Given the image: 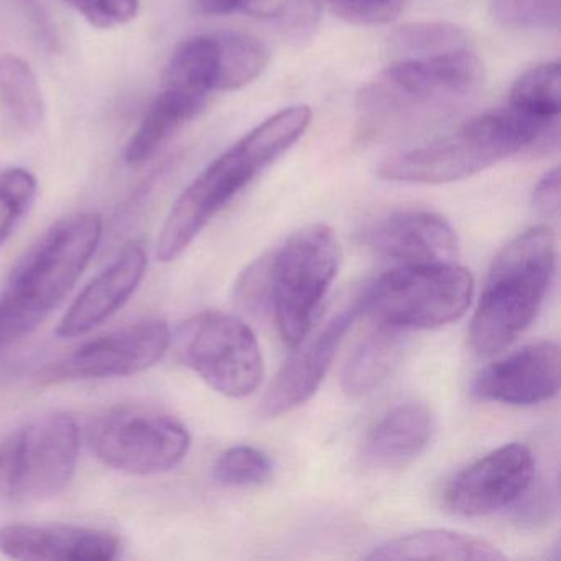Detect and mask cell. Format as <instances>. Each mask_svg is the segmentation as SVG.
<instances>
[{
	"label": "cell",
	"instance_id": "836d02e7",
	"mask_svg": "<svg viewBox=\"0 0 561 561\" xmlns=\"http://www.w3.org/2000/svg\"><path fill=\"white\" fill-rule=\"evenodd\" d=\"M331 11L356 25H383L402 11L405 0H327Z\"/></svg>",
	"mask_w": 561,
	"mask_h": 561
},
{
	"label": "cell",
	"instance_id": "f546056e",
	"mask_svg": "<svg viewBox=\"0 0 561 561\" xmlns=\"http://www.w3.org/2000/svg\"><path fill=\"white\" fill-rule=\"evenodd\" d=\"M37 192V179L28 170L14 167L0 172V248L31 211Z\"/></svg>",
	"mask_w": 561,
	"mask_h": 561
},
{
	"label": "cell",
	"instance_id": "d4e9b609",
	"mask_svg": "<svg viewBox=\"0 0 561 561\" xmlns=\"http://www.w3.org/2000/svg\"><path fill=\"white\" fill-rule=\"evenodd\" d=\"M216 91H236L252 83L267 67L268 51L257 38L238 32L215 35Z\"/></svg>",
	"mask_w": 561,
	"mask_h": 561
},
{
	"label": "cell",
	"instance_id": "7c38bea8",
	"mask_svg": "<svg viewBox=\"0 0 561 561\" xmlns=\"http://www.w3.org/2000/svg\"><path fill=\"white\" fill-rule=\"evenodd\" d=\"M535 476L534 455L520 443L501 446L455 476L445 504L462 517L494 514L520 501Z\"/></svg>",
	"mask_w": 561,
	"mask_h": 561
},
{
	"label": "cell",
	"instance_id": "7a4b0ae2",
	"mask_svg": "<svg viewBox=\"0 0 561 561\" xmlns=\"http://www.w3.org/2000/svg\"><path fill=\"white\" fill-rule=\"evenodd\" d=\"M558 121L535 119L507 106L474 117L458 133L389 157L377 175L387 182L445 185L522 152H548L558 146Z\"/></svg>",
	"mask_w": 561,
	"mask_h": 561
},
{
	"label": "cell",
	"instance_id": "4dcf8cb0",
	"mask_svg": "<svg viewBox=\"0 0 561 561\" xmlns=\"http://www.w3.org/2000/svg\"><path fill=\"white\" fill-rule=\"evenodd\" d=\"M274 471L268 455L252 446H232L216 459V481L226 485H255L267 481Z\"/></svg>",
	"mask_w": 561,
	"mask_h": 561
},
{
	"label": "cell",
	"instance_id": "9a60e30c",
	"mask_svg": "<svg viewBox=\"0 0 561 561\" xmlns=\"http://www.w3.org/2000/svg\"><path fill=\"white\" fill-rule=\"evenodd\" d=\"M560 376V346L540 341L482 369L472 383V393L507 405H535L557 396Z\"/></svg>",
	"mask_w": 561,
	"mask_h": 561
},
{
	"label": "cell",
	"instance_id": "5bb4252c",
	"mask_svg": "<svg viewBox=\"0 0 561 561\" xmlns=\"http://www.w3.org/2000/svg\"><path fill=\"white\" fill-rule=\"evenodd\" d=\"M360 304L334 314L327 327L313 340L301 341L297 353L278 370L262 400L261 413L264 416H278L304 405L320 389L344 336L360 313Z\"/></svg>",
	"mask_w": 561,
	"mask_h": 561
},
{
	"label": "cell",
	"instance_id": "e0dca14e",
	"mask_svg": "<svg viewBox=\"0 0 561 561\" xmlns=\"http://www.w3.org/2000/svg\"><path fill=\"white\" fill-rule=\"evenodd\" d=\"M119 540L100 528L9 525L0 528V551L14 560L107 561L119 557Z\"/></svg>",
	"mask_w": 561,
	"mask_h": 561
},
{
	"label": "cell",
	"instance_id": "8992f818",
	"mask_svg": "<svg viewBox=\"0 0 561 561\" xmlns=\"http://www.w3.org/2000/svg\"><path fill=\"white\" fill-rule=\"evenodd\" d=\"M80 458V428L67 413L24 423L0 443V502L37 504L67 489Z\"/></svg>",
	"mask_w": 561,
	"mask_h": 561
},
{
	"label": "cell",
	"instance_id": "cb8c5ba5",
	"mask_svg": "<svg viewBox=\"0 0 561 561\" xmlns=\"http://www.w3.org/2000/svg\"><path fill=\"white\" fill-rule=\"evenodd\" d=\"M389 55L392 61L422 60L472 48L469 35L448 22H415L390 34Z\"/></svg>",
	"mask_w": 561,
	"mask_h": 561
},
{
	"label": "cell",
	"instance_id": "3957f363",
	"mask_svg": "<svg viewBox=\"0 0 561 561\" xmlns=\"http://www.w3.org/2000/svg\"><path fill=\"white\" fill-rule=\"evenodd\" d=\"M103 238L94 213L58 221L21 259L0 294V351L34 333L61 304L90 264Z\"/></svg>",
	"mask_w": 561,
	"mask_h": 561
},
{
	"label": "cell",
	"instance_id": "ba28073f",
	"mask_svg": "<svg viewBox=\"0 0 561 561\" xmlns=\"http://www.w3.org/2000/svg\"><path fill=\"white\" fill-rule=\"evenodd\" d=\"M176 356L216 392L232 399L251 396L264 379L255 334L234 314L205 311L182 324Z\"/></svg>",
	"mask_w": 561,
	"mask_h": 561
},
{
	"label": "cell",
	"instance_id": "e575fe53",
	"mask_svg": "<svg viewBox=\"0 0 561 561\" xmlns=\"http://www.w3.org/2000/svg\"><path fill=\"white\" fill-rule=\"evenodd\" d=\"M535 211L543 218H557L560 213V169L554 167L541 176L534 190Z\"/></svg>",
	"mask_w": 561,
	"mask_h": 561
},
{
	"label": "cell",
	"instance_id": "83f0119b",
	"mask_svg": "<svg viewBox=\"0 0 561 561\" xmlns=\"http://www.w3.org/2000/svg\"><path fill=\"white\" fill-rule=\"evenodd\" d=\"M560 65L541 64L517 78L508 93L507 106L537 119H560Z\"/></svg>",
	"mask_w": 561,
	"mask_h": 561
},
{
	"label": "cell",
	"instance_id": "d6a6232c",
	"mask_svg": "<svg viewBox=\"0 0 561 561\" xmlns=\"http://www.w3.org/2000/svg\"><path fill=\"white\" fill-rule=\"evenodd\" d=\"M271 264L272 252L249 265L239 278L234 298L242 310L259 313L265 307H271Z\"/></svg>",
	"mask_w": 561,
	"mask_h": 561
},
{
	"label": "cell",
	"instance_id": "30bf717a",
	"mask_svg": "<svg viewBox=\"0 0 561 561\" xmlns=\"http://www.w3.org/2000/svg\"><path fill=\"white\" fill-rule=\"evenodd\" d=\"M262 170L241 140L213 160L173 203L157 239V259L172 262L182 255L206 225Z\"/></svg>",
	"mask_w": 561,
	"mask_h": 561
},
{
	"label": "cell",
	"instance_id": "6da1fadb",
	"mask_svg": "<svg viewBox=\"0 0 561 561\" xmlns=\"http://www.w3.org/2000/svg\"><path fill=\"white\" fill-rule=\"evenodd\" d=\"M481 81V61L472 48L392 61L357 96L360 136L393 139L436 123L465 104Z\"/></svg>",
	"mask_w": 561,
	"mask_h": 561
},
{
	"label": "cell",
	"instance_id": "52a82bcc",
	"mask_svg": "<svg viewBox=\"0 0 561 561\" xmlns=\"http://www.w3.org/2000/svg\"><path fill=\"white\" fill-rule=\"evenodd\" d=\"M340 257L333 229L321 222L298 229L272 252L271 307L287 346L305 341L336 277Z\"/></svg>",
	"mask_w": 561,
	"mask_h": 561
},
{
	"label": "cell",
	"instance_id": "d6986e66",
	"mask_svg": "<svg viewBox=\"0 0 561 561\" xmlns=\"http://www.w3.org/2000/svg\"><path fill=\"white\" fill-rule=\"evenodd\" d=\"M205 104L203 98L162 87L127 142L126 162L139 167L152 160L188 121L198 116Z\"/></svg>",
	"mask_w": 561,
	"mask_h": 561
},
{
	"label": "cell",
	"instance_id": "ffe728a7",
	"mask_svg": "<svg viewBox=\"0 0 561 561\" xmlns=\"http://www.w3.org/2000/svg\"><path fill=\"white\" fill-rule=\"evenodd\" d=\"M367 560L499 561L504 554L481 538L451 530H420L373 548Z\"/></svg>",
	"mask_w": 561,
	"mask_h": 561
},
{
	"label": "cell",
	"instance_id": "8fae6325",
	"mask_svg": "<svg viewBox=\"0 0 561 561\" xmlns=\"http://www.w3.org/2000/svg\"><path fill=\"white\" fill-rule=\"evenodd\" d=\"M170 343L172 333L165 321H137L88 341L55 366L48 367L45 379L58 382L133 376L156 366Z\"/></svg>",
	"mask_w": 561,
	"mask_h": 561
},
{
	"label": "cell",
	"instance_id": "4316f807",
	"mask_svg": "<svg viewBox=\"0 0 561 561\" xmlns=\"http://www.w3.org/2000/svg\"><path fill=\"white\" fill-rule=\"evenodd\" d=\"M238 12L272 25L291 42H307L317 32L321 0H239Z\"/></svg>",
	"mask_w": 561,
	"mask_h": 561
},
{
	"label": "cell",
	"instance_id": "44dd1931",
	"mask_svg": "<svg viewBox=\"0 0 561 561\" xmlns=\"http://www.w3.org/2000/svg\"><path fill=\"white\" fill-rule=\"evenodd\" d=\"M403 341L399 330L379 327L354 351L343 374L347 396L363 397L373 392L392 374L402 354Z\"/></svg>",
	"mask_w": 561,
	"mask_h": 561
},
{
	"label": "cell",
	"instance_id": "2e32d148",
	"mask_svg": "<svg viewBox=\"0 0 561 561\" xmlns=\"http://www.w3.org/2000/svg\"><path fill=\"white\" fill-rule=\"evenodd\" d=\"M146 271V249L139 242L124 245L114 261L78 295L58 324V336H83L110 320L139 288Z\"/></svg>",
	"mask_w": 561,
	"mask_h": 561
},
{
	"label": "cell",
	"instance_id": "9c48e42d",
	"mask_svg": "<svg viewBox=\"0 0 561 561\" xmlns=\"http://www.w3.org/2000/svg\"><path fill=\"white\" fill-rule=\"evenodd\" d=\"M91 448L104 465L134 476L176 468L188 455V430L175 416L153 407L123 405L104 413L90 435Z\"/></svg>",
	"mask_w": 561,
	"mask_h": 561
},
{
	"label": "cell",
	"instance_id": "d590c367",
	"mask_svg": "<svg viewBox=\"0 0 561 561\" xmlns=\"http://www.w3.org/2000/svg\"><path fill=\"white\" fill-rule=\"evenodd\" d=\"M196 12L203 15H229L238 12L239 0H190Z\"/></svg>",
	"mask_w": 561,
	"mask_h": 561
},
{
	"label": "cell",
	"instance_id": "5b68a950",
	"mask_svg": "<svg viewBox=\"0 0 561 561\" xmlns=\"http://www.w3.org/2000/svg\"><path fill=\"white\" fill-rule=\"evenodd\" d=\"M472 290L471 272L455 262L403 265L377 278L359 304L379 327L432 330L461 318Z\"/></svg>",
	"mask_w": 561,
	"mask_h": 561
},
{
	"label": "cell",
	"instance_id": "f1b7e54d",
	"mask_svg": "<svg viewBox=\"0 0 561 561\" xmlns=\"http://www.w3.org/2000/svg\"><path fill=\"white\" fill-rule=\"evenodd\" d=\"M492 19L514 31H560V0H491Z\"/></svg>",
	"mask_w": 561,
	"mask_h": 561
},
{
	"label": "cell",
	"instance_id": "ac0fdd59",
	"mask_svg": "<svg viewBox=\"0 0 561 561\" xmlns=\"http://www.w3.org/2000/svg\"><path fill=\"white\" fill-rule=\"evenodd\" d=\"M433 428V415L425 403H399L370 428L364 443V456L382 468L405 465L426 448Z\"/></svg>",
	"mask_w": 561,
	"mask_h": 561
},
{
	"label": "cell",
	"instance_id": "4fadbf2b",
	"mask_svg": "<svg viewBox=\"0 0 561 561\" xmlns=\"http://www.w3.org/2000/svg\"><path fill=\"white\" fill-rule=\"evenodd\" d=\"M363 241L382 257L403 265L453 262L458 254L455 229L428 209L402 208L380 215L364 228Z\"/></svg>",
	"mask_w": 561,
	"mask_h": 561
},
{
	"label": "cell",
	"instance_id": "1f68e13d",
	"mask_svg": "<svg viewBox=\"0 0 561 561\" xmlns=\"http://www.w3.org/2000/svg\"><path fill=\"white\" fill-rule=\"evenodd\" d=\"M91 27L100 31L130 24L140 11V0H64Z\"/></svg>",
	"mask_w": 561,
	"mask_h": 561
},
{
	"label": "cell",
	"instance_id": "484cf974",
	"mask_svg": "<svg viewBox=\"0 0 561 561\" xmlns=\"http://www.w3.org/2000/svg\"><path fill=\"white\" fill-rule=\"evenodd\" d=\"M311 111L307 106H291L268 117L241 139L252 159L265 169L284 156L308 129Z\"/></svg>",
	"mask_w": 561,
	"mask_h": 561
},
{
	"label": "cell",
	"instance_id": "603a6c76",
	"mask_svg": "<svg viewBox=\"0 0 561 561\" xmlns=\"http://www.w3.org/2000/svg\"><path fill=\"white\" fill-rule=\"evenodd\" d=\"M216 70L215 35L193 37L183 42L170 58L162 87L208 100L209 93L216 91Z\"/></svg>",
	"mask_w": 561,
	"mask_h": 561
},
{
	"label": "cell",
	"instance_id": "277c9868",
	"mask_svg": "<svg viewBox=\"0 0 561 561\" xmlns=\"http://www.w3.org/2000/svg\"><path fill=\"white\" fill-rule=\"evenodd\" d=\"M554 264L557 241L547 226L522 232L499 252L469 330L476 353H501L530 327L550 287Z\"/></svg>",
	"mask_w": 561,
	"mask_h": 561
},
{
	"label": "cell",
	"instance_id": "7402d4cb",
	"mask_svg": "<svg viewBox=\"0 0 561 561\" xmlns=\"http://www.w3.org/2000/svg\"><path fill=\"white\" fill-rule=\"evenodd\" d=\"M0 107L24 133H35L44 123L45 100L37 75L14 54L0 57Z\"/></svg>",
	"mask_w": 561,
	"mask_h": 561
}]
</instances>
